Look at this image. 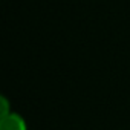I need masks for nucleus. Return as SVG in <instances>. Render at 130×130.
Returning a JSON list of instances; mask_svg holds the SVG:
<instances>
[{"label":"nucleus","mask_w":130,"mask_h":130,"mask_svg":"<svg viewBox=\"0 0 130 130\" xmlns=\"http://www.w3.org/2000/svg\"><path fill=\"white\" fill-rule=\"evenodd\" d=\"M0 104H2V113H0V116H2V118L11 113V112H9V103H8V100H6L5 96H2V100H0Z\"/></svg>","instance_id":"2"},{"label":"nucleus","mask_w":130,"mask_h":130,"mask_svg":"<svg viewBox=\"0 0 130 130\" xmlns=\"http://www.w3.org/2000/svg\"><path fill=\"white\" fill-rule=\"evenodd\" d=\"M0 130H28L25 119L19 115L11 112L9 115L0 118Z\"/></svg>","instance_id":"1"}]
</instances>
